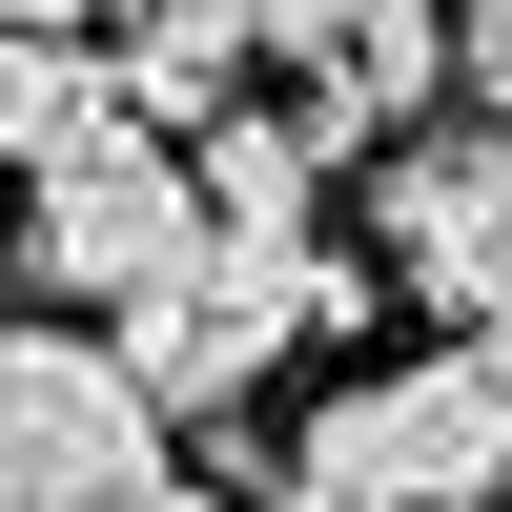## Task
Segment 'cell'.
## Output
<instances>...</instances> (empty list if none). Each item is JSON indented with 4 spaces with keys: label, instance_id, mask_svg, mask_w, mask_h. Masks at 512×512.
Segmentation results:
<instances>
[{
    "label": "cell",
    "instance_id": "obj_7",
    "mask_svg": "<svg viewBox=\"0 0 512 512\" xmlns=\"http://www.w3.org/2000/svg\"><path fill=\"white\" fill-rule=\"evenodd\" d=\"M103 123H123L103 41H0V185H41V164H82Z\"/></svg>",
    "mask_w": 512,
    "mask_h": 512
},
{
    "label": "cell",
    "instance_id": "obj_6",
    "mask_svg": "<svg viewBox=\"0 0 512 512\" xmlns=\"http://www.w3.org/2000/svg\"><path fill=\"white\" fill-rule=\"evenodd\" d=\"M185 164H205V205H226V246H308V205H328L349 144H328L308 103H246V123H205Z\"/></svg>",
    "mask_w": 512,
    "mask_h": 512
},
{
    "label": "cell",
    "instance_id": "obj_9",
    "mask_svg": "<svg viewBox=\"0 0 512 512\" xmlns=\"http://www.w3.org/2000/svg\"><path fill=\"white\" fill-rule=\"evenodd\" d=\"M123 0H0V41H103Z\"/></svg>",
    "mask_w": 512,
    "mask_h": 512
},
{
    "label": "cell",
    "instance_id": "obj_11",
    "mask_svg": "<svg viewBox=\"0 0 512 512\" xmlns=\"http://www.w3.org/2000/svg\"><path fill=\"white\" fill-rule=\"evenodd\" d=\"M123 21H144V0H123ZM123 21H103V41H123ZM246 21H267V0H246Z\"/></svg>",
    "mask_w": 512,
    "mask_h": 512
},
{
    "label": "cell",
    "instance_id": "obj_3",
    "mask_svg": "<svg viewBox=\"0 0 512 512\" xmlns=\"http://www.w3.org/2000/svg\"><path fill=\"white\" fill-rule=\"evenodd\" d=\"M369 267H390L451 349H492L512 328V123L451 103V123H410V144L369 164Z\"/></svg>",
    "mask_w": 512,
    "mask_h": 512
},
{
    "label": "cell",
    "instance_id": "obj_12",
    "mask_svg": "<svg viewBox=\"0 0 512 512\" xmlns=\"http://www.w3.org/2000/svg\"><path fill=\"white\" fill-rule=\"evenodd\" d=\"M0 287H21V267H0Z\"/></svg>",
    "mask_w": 512,
    "mask_h": 512
},
{
    "label": "cell",
    "instance_id": "obj_2",
    "mask_svg": "<svg viewBox=\"0 0 512 512\" xmlns=\"http://www.w3.org/2000/svg\"><path fill=\"white\" fill-rule=\"evenodd\" d=\"M0 267L62 287V308H103V328H144V308H185V287L226 267V205H205V164L164 144V123H103L82 164L21 185V246H0Z\"/></svg>",
    "mask_w": 512,
    "mask_h": 512
},
{
    "label": "cell",
    "instance_id": "obj_10",
    "mask_svg": "<svg viewBox=\"0 0 512 512\" xmlns=\"http://www.w3.org/2000/svg\"><path fill=\"white\" fill-rule=\"evenodd\" d=\"M226 512H308V492H287V472H246V492H226Z\"/></svg>",
    "mask_w": 512,
    "mask_h": 512
},
{
    "label": "cell",
    "instance_id": "obj_1",
    "mask_svg": "<svg viewBox=\"0 0 512 512\" xmlns=\"http://www.w3.org/2000/svg\"><path fill=\"white\" fill-rule=\"evenodd\" d=\"M267 472L308 492V512H492V492H512V349L349 369V390H328Z\"/></svg>",
    "mask_w": 512,
    "mask_h": 512
},
{
    "label": "cell",
    "instance_id": "obj_8",
    "mask_svg": "<svg viewBox=\"0 0 512 512\" xmlns=\"http://www.w3.org/2000/svg\"><path fill=\"white\" fill-rule=\"evenodd\" d=\"M472 123H512V0H472Z\"/></svg>",
    "mask_w": 512,
    "mask_h": 512
},
{
    "label": "cell",
    "instance_id": "obj_5",
    "mask_svg": "<svg viewBox=\"0 0 512 512\" xmlns=\"http://www.w3.org/2000/svg\"><path fill=\"white\" fill-rule=\"evenodd\" d=\"M287 349H308V328H287V287H267V267H205L185 308H144V328H123V369H144V410H164V431H226V410L267 390Z\"/></svg>",
    "mask_w": 512,
    "mask_h": 512
},
{
    "label": "cell",
    "instance_id": "obj_4",
    "mask_svg": "<svg viewBox=\"0 0 512 512\" xmlns=\"http://www.w3.org/2000/svg\"><path fill=\"white\" fill-rule=\"evenodd\" d=\"M267 82L328 123V144L390 164L410 123L472 82V0H267Z\"/></svg>",
    "mask_w": 512,
    "mask_h": 512
}]
</instances>
